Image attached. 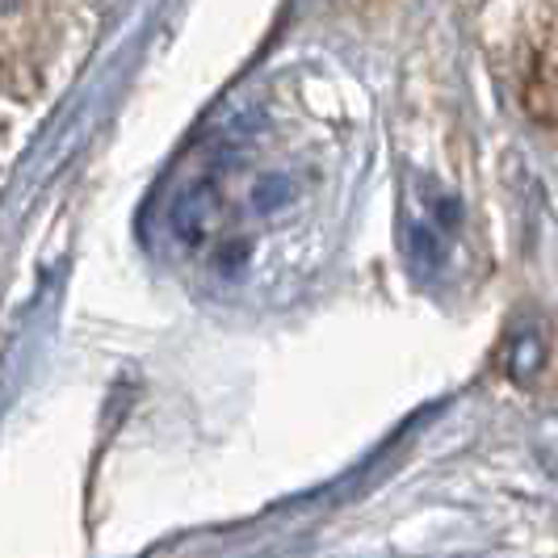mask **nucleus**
<instances>
[{
	"label": "nucleus",
	"instance_id": "f257e3e1",
	"mask_svg": "<svg viewBox=\"0 0 558 558\" xmlns=\"http://www.w3.org/2000/svg\"><path fill=\"white\" fill-rule=\"evenodd\" d=\"M521 106L537 126L558 131V29H537L521 59Z\"/></svg>",
	"mask_w": 558,
	"mask_h": 558
},
{
	"label": "nucleus",
	"instance_id": "f03ea898",
	"mask_svg": "<svg viewBox=\"0 0 558 558\" xmlns=\"http://www.w3.org/2000/svg\"><path fill=\"white\" fill-rule=\"evenodd\" d=\"M542 362H546V344H542L537 332H521L512 340V349H508V374H512L521 387H530L533 374L542 369Z\"/></svg>",
	"mask_w": 558,
	"mask_h": 558
},
{
	"label": "nucleus",
	"instance_id": "7ed1b4c3",
	"mask_svg": "<svg viewBox=\"0 0 558 558\" xmlns=\"http://www.w3.org/2000/svg\"><path fill=\"white\" fill-rule=\"evenodd\" d=\"M533 453L542 458V466L558 478V420H546L542 428H537V437H533Z\"/></svg>",
	"mask_w": 558,
	"mask_h": 558
}]
</instances>
